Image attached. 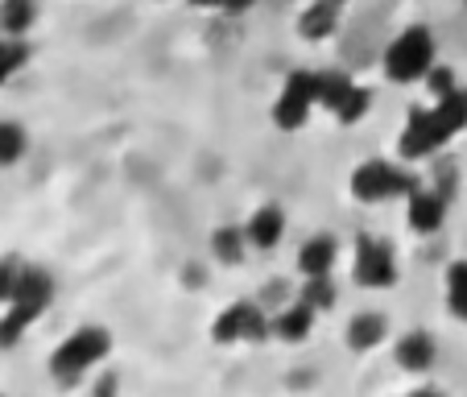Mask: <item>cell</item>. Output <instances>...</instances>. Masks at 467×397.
<instances>
[{
    "label": "cell",
    "mask_w": 467,
    "mask_h": 397,
    "mask_svg": "<svg viewBox=\"0 0 467 397\" xmlns=\"http://www.w3.org/2000/svg\"><path fill=\"white\" fill-rule=\"evenodd\" d=\"M50 302H54V277L46 274L42 265H26V274H21L13 298L0 310V352L17 348L29 327L50 310Z\"/></svg>",
    "instance_id": "cell-1"
},
{
    "label": "cell",
    "mask_w": 467,
    "mask_h": 397,
    "mask_svg": "<svg viewBox=\"0 0 467 397\" xmlns=\"http://www.w3.org/2000/svg\"><path fill=\"white\" fill-rule=\"evenodd\" d=\"M108 352H112V331L108 327H75L71 336L50 352V377L58 385H79L91 369H99L108 360Z\"/></svg>",
    "instance_id": "cell-2"
},
{
    "label": "cell",
    "mask_w": 467,
    "mask_h": 397,
    "mask_svg": "<svg viewBox=\"0 0 467 397\" xmlns=\"http://www.w3.org/2000/svg\"><path fill=\"white\" fill-rule=\"evenodd\" d=\"M439 62V42L426 26H410L385 46V79L397 83V88H410V83H422L431 75V67Z\"/></svg>",
    "instance_id": "cell-3"
},
{
    "label": "cell",
    "mask_w": 467,
    "mask_h": 397,
    "mask_svg": "<svg viewBox=\"0 0 467 397\" xmlns=\"http://www.w3.org/2000/svg\"><path fill=\"white\" fill-rule=\"evenodd\" d=\"M414 186L418 183L406 174V166L385 162V158H364L360 166L352 170V178H348V191H352V199H356V204H368V207L393 204V199H406Z\"/></svg>",
    "instance_id": "cell-4"
},
{
    "label": "cell",
    "mask_w": 467,
    "mask_h": 397,
    "mask_svg": "<svg viewBox=\"0 0 467 397\" xmlns=\"http://www.w3.org/2000/svg\"><path fill=\"white\" fill-rule=\"evenodd\" d=\"M401 277V265L389 240L380 236H360L352 248V282L360 290H389Z\"/></svg>",
    "instance_id": "cell-5"
},
{
    "label": "cell",
    "mask_w": 467,
    "mask_h": 397,
    "mask_svg": "<svg viewBox=\"0 0 467 397\" xmlns=\"http://www.w3.org/2000/svg\"><path fill=\"white\" fill-rule=\"evenodd\" d=\"M269 336H274V319H265V310L256 307V302H232L212 323V340L220 348L261 344V340H269Z\"/></svg>",
    "instance_id": "cell-6"
},
{
    "label": "cell",
    "mask_w": 467,
    "mask_h": 397,
    "mask_svg": "<svg viewBox=\"0 0 467 397\" xmlns=\"http://www.w3.org/2000/svg\"><path fill=\"white\" fill-rule=\"evenodd\" d=\"M318 108V79L310 71H294L290 79L282 83L274 108H269V120L282 132H298L302 124L310 120V112Z\"/></svg>",
    "instance_id": "cell-7"
},
{
    "label": "cell",
    "mask_w": 467,
    "mask_h": 397,
    "mask_svg": "<svg viewBox=\"0 0 467 397\" xmlns=\"http://www.w3.org/2000/svg\"><path fill=\"white\" fill-rule=\"evenodd\" d=\"M447 141H455V137L442 129V120L434 116V108H414V112L406 116V129L397 132V158L401 162H426V158H434Z\"/></svg>",
    "instance_id": "cell-8"
},
{
    "label": "cell",
    "mask_w": 467,
    "mask_h": 397,
    "mask_svg": "<svg viewBox=\"0 0 467 397\" xmlns=\"http://www.w3.org/2000/svg\"><path fill=\"white\" fill-rule=\"evenodd\" d=\"M406 224L418 236H434V232L447 224V199L434 186H414L406 194Z\"/></svg>",
    "instance_id": "cell-9"
},
{
    "label": "cell",
    "mask_w": 467,
    "mask_h": 397,
    "mask_svg": "<svg viewBox=\"0 0 467 397\" xmlns=\"http://www.w3.org/2000/svg\"><path fill=\"white\" fill-rule=\"evenodd\" d=\"M244 236L256 253H274L285 240V212L277 204H261L244 224Z\"/></svg>",
    "instance_id": "cell-10"
},
{
    "label": "cell",
    "mask_w": 467,
    "mask_h": 397,
    "mask_svg": "<svg viewBox=\"0 0 467 397\" xmlns=\"http://www.w3.org/2000/svg\"><path fill=\"white\" fill-rule=\"evenodd\" d=\"M393 356H397V369H406V372H431L434 360H439V344H434L431 331H422V327H410L406 336L397 340Z\"/></svg>",
    "instance_id": "cell-11"
},
{
    "label": "cell",
    "mask_w": 467,
    "mask_h": 397,
    "mask_svg": "<svg viewBox=\"0 0 467 397\" xmlns=\"http://www.w3.org/2000/svg\"><path fill=\"white\" fill-rule=\"evenodd\" d=\"M344 340H348V348L352 352H377L380 344L389 340V319L380 315V310H356L352 319H348V327H344Z\"/></svg>",
    "instance_id": "cell-12"
},
{
    "label": "cell",
    "mask_w": 467,
    "mask_h": 397,
    "mask_svg": "<svg viewBox=\"0 0 467 397\" xmlns=\"http://www.w3.org/2000/svg\"><path fill=\"white\" fill-rule=\"evenodd\" d=\"M315 319H318V310L310 302H302V298L290 302L282 315H274V340H282V344H306L310 331H315Z\"/></svg>",
    "instance_id": "cell-13"
},
{
    "label": "cell",
    "mask_w": 467,
    "mask_h": 397,
    "mask_svg": "<svg viewBox=\"0 0 467 397\" xmlns=\"http://www.w3.org/2000/svg\"><path fill=\"white\" fill-rule=\"evenodd\" d=\"M339 9H344V0H310L298 17V34L306 37V42L331 37L339 29Z\"/></svg>",
    "instance_id": "cell-14"
},
{
    "label": "cell",
    "mask_w": 467,
    "mask_h": 397,
    "mask_svg": "<svg viewBox=\"0 0 467 397\" xmlns=\"http://www.w3.org/2000/svg\"><path fill=\"white\" fill-rule=\"evenodd\" d=\"M336 261H339L336 236H310L306 245L298 248V274L302 277H327V274H336Z\"/></svg>",
    "instance_id": "cell-15"
},
{
    "label": "cell",
    "mask_w": 467,
    "mask_h": 397,
    "mask_svg": "<svg viewBox=\"0 0 467 397\" xmlns=\"http://www.w3.org/2000/svg\"><path fill=\"white\" fill-rule=\"evenodd\" d=\"M37 21V0H0V34L26 37Z\"/></svg>",
    "instance_id": "cell-16"
},
{
    "label": "cell",
    "mask_w": 467,
    "mask_h": 397,
    "mask_svg": "<svg viewBox=\"0 0 467 397\" xmlns=\"http://www.w3.org/2000/svg\"><path fill=\"white\" fill-rule=\"evenodd\" d=\"M248 248H253V245H248L244 228H232V224H223V228L212 232V256H215L220 265H228V269L244 261Z\"/></svg>",
    "instance_id": "cell-17"
},
{
    "label": "cell",
    "mask_w": 467,
    "mask_h": 397,
    "mask_svg": "<svg viewBox=\"0 0 467 397\" xmlns=\"http://www.w3.org/2000/svg\"><path fill=\"white\" fill-rule=\"evenodd\" d=\"M442 294H447L451 319L467 323V256H463V261H451V265H447V277H442Z\"/></svg>",
    "instance_id": "cell-18"
},
{
    "label": "cell",
    "mask_w": 467,
    "mask_h": 397,
    "mask_svg": "<svg viewBox=\"0 0 467 397\" xmlns=\"http://www.w3.org/2000/svg\"><path fill=\"white\" fill-rule=\"evenodd\" d=\"M434 116L442 120V129L451 132V137H459V132L467 129V88H451L447 96L434 99Z\"/></svg>",
    "instance_id": "cell-19"
},
{
    "label": "cell",
    "mask_w": 467,
    "mask_h": 397,
    "mask_svg": "<svg viewBox=\"0 0 467 397\" xmlns=\"http://www.w3.org/2000/svg\"><path fill=\"white\" fill-rule=\"evenodd\" d=\"M29 150V132L21 120H0V170L17 166Z\"/></svg>",
    "instance_id": "cell-20"
},
{
    "label": "cell",
    "mask_w": 467,
    "mask_h": 397,
    "mask_svg": "<svg viewBox=\"0 0 467 397\" xmlns=\"http://www.w3.org/2000/svg\"><path fill=\"white\" fill-rule=\"evenodd\" d=\"M29 62V42L26 37H5L0 34V88L13 79V75L26 71Z\"/></svg>",
    "instance_id": "cell-21"
},
{
    "label": "cell",
    "mask_w": 467,
    "mask_h": 397,
    "mask_svg": "<svg viewBox=\"0 0 467 397\" xmlns=\"http://www.w3.org/2000/svg\"><path fill=\"white\" fill-rule=\"evenodd\" d=\"M368 108H372V91L364 88V83H352V88H348V96L339 99V108L331 116H336V124H360L364 116H368Z\"/></svg>",
    "instance_id": "cell-22"
},
{
    "label": "cell",
    "mask_w": 467,
    "mask_h": 397,
    "mask_svg": "<svg viewBox=\"0 0 467 397\" xmlns=\"http://www.w3.org/2000/svg\"><path fill=\"white\" fill-rule=\"evenodd\" d=\"M302 302H310V307L323 315V310H331L336 307V298H339V290H336V277L327 274V277H306L302 282V294H298Z\"/></svg>",
    "instance_id": "cell-23"
},
{
    "label": "cell",
    "mask_w": 467,
    "mask_h": 397,
    "mask_svg": "<svg viewBox=\"0 0 467 397\" xmlns=\"http://www.w3.org/2000/svg\"><path fill=\"white\" fill-rule=\"evenodd\" d=\"M315 79H318V108L336 112L339 99H344L348 88H352V79H348L344 71H323V75H315Z\"/></svg>",
    "instance_id": "cell-24"
},
{
    "label": "cell",
    "mask_w": 467,
    "mask_h": 397,
    "mask_svg": "<svg viewBox=\"0 0 467 397\" xmlns=\"http://www.w3.org/2000/svg\"><path fill=\"white\" fill-rule=\"evenodd\" d=\"M21 274H26V261H21L17 253H5V256H0V307L13 298V290H17Z\"/></svg>",
    "instance_id": "cell-25"
},
{
    "label": "cell",
    "mask_w": 467,
    "mask_h": 397,
    "mask_svg": "<svg viewBox=\"0 0 467 397\" xmlns=\"http://www.w3.org/2000/svg\"><path fill=\"white\" fill-rule=\"evenodd\" d=\"M426 88H431V99H439V96H447L451 88H459L455 83V75H451V67H442V62H434L431 67V75H426Z\"/></svg>",
    "instance_id": "cell-26"
},
{
    "label": "cell",
    "mask_w": 467,
    "mask_h": 397,
    "mask_svg": "<svg viewBox=\"0 0 467 397\" xmlns=\"http://www.w3.org/2000/svg\"><path fill=\"white\" fill-rule=\"evenodd\" d=\"M253 5H256V0H220V9H215V13H232V17H236V13H248Z\"/></svg>",
    "instance_id": "cell-27"
}]
</instances>
